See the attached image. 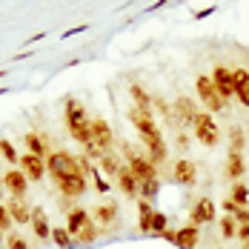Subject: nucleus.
<instances>
[{
  "mask_svg": "<svg viewBox=\"0 0 249 249\" xmlns=\"http://www.w3.org/2000/svg\"><path fill=\"white\" fill-rule=\"evenodd\" d=\"M195 92H198V100L203 103V112H209V115H221V112L229 109V103L218 95V89H215V83H212V77L209 75H198L195 77Z\"/></svg>",
  "mask_w": 249,
  "mask_h": 249,
  "instance_id": "f257e3e1",
  "label": "nucleus"
},
{
  "mask_svg": "<svg viewBox=\"0 0 249 249\" xmlns=\"http://www.w3.org/2000/svg\"><path fill=\"white\" fill-rule=\"evenodd\" d=\"M192 135H195V141L203 143L206 149H215V146L221 143V126H218V121H215L209 112H203V109H200L198 121L192 126Z\"/></svg>",
  "mask_w": 249,
  "mask_h": 249,
  "instance_id": "f03ea898",
  "label": "nucleus"
},
{
  "mask_svg": "<svg viewBox=\"0 0 249 249\" xmlns=\"http://www.w3.org/2000/svg\"><path fill=\"white\" fill-rule=\"evenodd\" d=\"M121 152H124L126 166L132 169V175H135V180H138V183H143V180H155V178H158V166L152 163L149 158L138 155L129 143H121Z\"/></svg>",
  "mask_w": 249,
  "mask_h": 249,
  "instance_id": "7ed1b4c3",
  "label": "nucleus"
},
{
  "mask_svg": "<svg viewBox=\"0 0 249 249\" xmlns=\"http://www.w3.org/2000/svg\"><path fill=\"white\" fill-rule=\"evenodd\" d=\"M46 172L52 178H63V175H83L77 166V155L66 149H52V155L46 158Z\"/></svg>",
  "mask_w": 249,
  "mask_h": 249,
  "instance_id": "20e7f679",
  "label": "nucleus"
},
{
  "mask_svg": "<svg viewBox=\"0 0 249 249\" xmlns=\"http://www.w3.org/2000/svg\"><path fill=\"white\" fill-rule=\"evenodd\" d=\"M126 118H129V124L135 126V132L141 135V141L160 135V126H158V121H155L152 112H143V109H138V106H129V109H126Z\"/></svg>",
  "mask_w": 249,
  "mask_h": 249,
  "instance_id": "39448f33",
  "label": "nucleus"
},
{
  "mask_svg": "<svg viewBox=\"0 0 249 249\" xmlns=\"http://www.w3.org/2000/svg\"><path fill=\"white\" fill-rule=\"evenodd\" d=\"M218 221V203L209 198V195H203L192 203V209H189V224L192 226H206V224H215Z\"/></svg>",
  "mask_w": 249,
  "mask_h": 249,
  "instance_id": "423d86ee",
  "label": "nucleus"
},
{
  "mask_svg": "<svg viewBox=\"0 0 249 249\" xmlns=\"http://www.w3.org/2000/svg\"><path fill=\"white\" fill-rule=\"evenodd\" d=\"M175 118H178V124H180V129L183 126H195V121H198V115H200V106H198V100H192V98H186V95H178L175 98Z\"/></svg>",
  "mask_w": 249,
  "mask_h": 249,
  "instance_id": "0eeeda50",
  "label": "nucleus"
},
{
  "mask_svg": "<svg viewBox=\"0 0 249 249\" xmlns=\"http://www.w3.org/2000/svg\"><path fill=\"white\" fill-rule=\"evenodd\" d=\"M212 83H215V89H218V95L229 103V100L235 98V72L229 69V66H224V63H218L215 69H212Z\"/></svg>",
  "mask_w": 249,
  "mask_h": 249,
  "instance_id": "6e6552de",
  "label": "nucleus"
},
{
  "mask_svg": "<svg viewBox=\"0 0 249 249\" xmlns=\"http://www.w3.org/2000/svg\"><path fill=\"white\" fill-rule=\"evenodd\" d=\"M3 186H6V192H9L12 198L23 200V195L29 192V178L23 175V169H20V166L6 169V172H3Z\"/></svg>",
  "mask_w": 249,
  "mask_h": 249,
  "instance_id": "1a4fd4ad",
  "label": "nucleus"
},
{
  "mask_svg": "<svg viewBox=\"0 0 249 249\" xmlns=\"http://www.w3.org/2000/svg\"><path fill=\"white\" fill-rule=\"evenodd\" d=\"M54 183H57V192L63 198L86 195V175H63V178H54Z\"/></svg>",
  "mask_w": 249,
  "mask_h": 249,
  "instance_id": "9d476101",
  "label": "nucleus"
},
{
  "mask_svg": "<svg viewBox=\"0 0 249 249\" xmlns=\"http://www.w3.org/2000/svg\"><path fill=\"white\" fill-rule=\"evenodd\" d=\"M92 135H95V143L103 155H112V146H115V132L112 126L106 124L103 118H92Z\"/></svg>",
  "mask_w": 249,
  "mask_h": 249,
  "instance_id": "9b49d317",
  "label": "nucleus"
},
{
  "mask_svg": "<svg viewBox=\"0 0 249 249\" xmlns=\"http://www.w3.org/2000/svg\"><path fill=\"white\" fill-rule=\"evenodd\" d=\"M86 121H89V115H86L83 103L77 98H66V106H63V124H66V129L72 132L80 124H86Z\"/></svg>",
  "mask_w": 249,
  "mask_h": 249,
  "instance_id": "f8f14e48",
  "label": "nucleus"
},
{
  "mask_svg": "<svg viewBox=\"0 0 249 249\" xmlns=\"http://www.w3.org/2000/svg\"><path fill=\"white\" fill-rule=\"evenodd\" d=\"M172 180L175 183H180V186H195V183H198V166H195L192 160H186V158L175 160Z\"/></svg>",
  "mask_w": 249,
  "mask_h": 249,
  "instance_id": "ddd939ff",
  "label": "nucleus"
},
{
  "mask_svg": "<svg viewBox=\"0 0 249 249\" xmlns=\"http://www.w3.org/2000/svg\"><path fill=\"white\" fill-rule=\"evenodd\" d=\"M32 232H35V238L40 241V244H46L52 241V224H49V215H46V209L43 206H35L32 209Z\"/></svg>",
  "mask_w": 249,
  "mask_h": 249,
  "instance_id": "4468645a",
  "label": "nucleus"
},
{
  "mask_svg": "<svg viewBox=\"0 0 249 249\" xmlns=\"http://www.w3.org/2000/svg\"><path fill=\"white\" fill-rule=\"evenodd\" d=\"M118 218H121V206H118L115 200L98 203V206L92 209V221L98 226H112V224H118Z\"/></svg>",
  "mask_w": 249,
  "mask_h": 249,
  "instance_id": "2eb2a0df",
  "label": "nucleus"
},
{
  "mask_svg": "<svg viewBox=\"0 0 249 249\" xmlns=\"http://www.w3.org/2000/svg\"><path fill=\"white\" fill-rule=\"evenodd\" d=\"M247 175V160H244V152H226L224 160V178L226 180H241Z\"/></svg>",
  "mask_w": 249,
  "mask_h": 249,
  "instance_id": "dca6fc26",
  "label": "nucleus"
},
{
  "mask_svg": "<svg viewBox=\"0 0 249 249\" xmlns=\"http://www.w3.org/2000/svg\"><path fill=\"white\" fill-rule=\"evenodd\" d=\"M20 169H23V175L29 178V180H43V175H49L46 172V160L43 158H37V155H20Z\"/></svg>",
  "mask_w": 249,
  "mask_h": 249,
  "instance_id": "f3484780",
  "label": "nucleus"
},
{
  "mask_svg": "<svg viewBox=\"0 0 249 249\" xmlns=\"http://www.w3.org/2000/svg\"><path fill=\"white\" fill-rule=\"evenodd\" d=\"M23 146H26V152L29 155H37V158H49L52 155V149H49V138L46 135H40V132H26V138H23Z\"/></svg>",
  "mask_w": 249,
  "mask_h": 249,
  "instance_id": "a211bd4d",
  "label": "nucleus"
},
{
  "mask_svg": "<svg viewBox=\"0 0 249 249\" xmlns=\"http://www.w3.org/2000/svg\"><path fill=\"white\" fill-rule=\"evenodd\" d=\"M115 180H118V189L124 192V198H129V200H138V198H141V183L135 180V175H132V169H129L126 163L121 166V172H118V178H115Z\"/></svg>",
  "mask_w": 249,
  "mask_h": 249,
  "instance_id": "6ab92c4d",
  "label": "nucleus"
},
{
  "mask_svg": "<svg viewBox=\"0 0 249 249\" xmlns=\"http://www.w3.org/2000/svg\"><path fill=\"white\" fill-rule=\"evenodd\" d=\"M198 244H200V226L186 224L178 229V235H175V247L178 249H198Z\"/></svg>",
  "mask_w": 249,
  "mask_h": 249,
  "instance_id": "aec40b11",
  "label": "nucleus"
},
{
  "mask_svg": "<svg viewBox=\"0 0 249 249\" xmlns=\"http://www.w3.org/2000/svg\"><path fill=\"white\" fill-rule=\"evenodd\" d=\"M143 146H146V152H149V160L155 163V166L166 163V158H169V146H166L163 135H158V138H146V141H143Z\"/></svg>",
  "mask_w": 249,
  "mask_h": 249,
  "instance_id": "412c9836",
  "label": "nucleus"
},
{
  "mask_svg": "<svg viewBox=\"0 0 249 249\" xmlns=\"http://www.w3.org/2000/svg\"><path fill=\"white\" fill-rule=\"evenodd\" d=\"M92 221V215H89V209H83V206H72L69 212H66V232L75 238L77 232L83 229V226Z\"/></svg>",
  "mask_w": 249,
  "mask_h": 249,
  "instance_id": "4be33fe9",
  "label": "nucleus"
},
{
  "mask_svg": "<svg viewBox=\"0 0 249 249\" xmlns=\"http://www.w3.org/2000/svg\"><path fill=\"white\" fill-rule=\"evenodd\" d=\"M129 98H132V106H138V109H143V112H155V98H152L143 86L132 83V86H129Z\"/></svg>",
  "mask_w": 249,
  "mask_h": 249,
  "instance_id": "5701e85b",
  "label": "nucleus"
},
{
  "mask_svg": "<svg viewBox=\"0 0 249 249\" xmlns=\"http://www.w3.org/2000/svg\"><path fill=\"white\" fill-rule=\"evenodd\" d=\"M235 72V98L241 100V106L249 109V69H232Z\"/></svg>",
  "mask_w": 249,
  "mask_h": 249,
  "instance_id": "b1692460",
  "label": "nucleus"
},
{
  "mask_svg": "<svg viewBox=\"0 0 249 249\" xmlns=\"http://www.w3.org/2000/svg\"><path fill=\"white\" fill-rule=\"evenodd\" d=\"M152 215H155V206L149 200L138 198V229H141V235H152Z\"/></svg>",
  "mask_w": 249,
  "mask_h": 249,
  "instance_id": "393cba45",
  "label": "nucleus"
},
{
  "mask_svg": "<svg viewBox=\"0 0 249 249\" xmlns=\"http://www.w3.org/2000/svg\"><path fill=\"white\" fill-rule=\"evenodd\" d=\"M6 209H9V215H12L15 224H29V221H32V209L26 206V200L12 198L9 203H6Z\"/></svg>",
  "mask_w": 249,
  "mask_h": 249,
  "instance_id": "a878e982",
  "label": "nucleus"
},
{
  "mask_svg": "<svg viewBox=\"0 0 249 249\" xmlns=\"http://www.w3.org/2000/svg\"><path fill=\"white\" fill-rule=\"evenodd\" d=\"M98 238H100L98 224H95V221H89V224H86V226H83V229L75 235V244H80V247H92Z\"/></svg>",
  "mask_w": 249,
  "mask_h": 249,
  "instance_id": "bb28decb",
  "label": "nucleus"
},
{
  "mask_svg": "<svg viewBox=\"0 0 249 249\" xmlns=\"http://www.w3.org/2000/svg\"><path fill=\"white\" fill-rule=\"evenodd\" d=\"M247 146V132L241 124H232L229 126V152H244Z\"/></svg>",
  "mask_w": 249,
  "mask_h": 249,
  "instance_id": "cd10ccee",
  "label": "nucleus"
},
{
  "mask_svg": "<svg viewBox=\"0 0 249 249\" xmlns=\"http://www.w3.org/2000/svg\"><path fill=\"white\" fill-rule=\"evenodd\" d=\"M229 200L247 209V206H249V183H244V180H235V183H232V189H229Z\"/></svg>",
  "mask_w": 249,
  "mask_h": 249,
  "instance_id": "c85d7f7f",
  "label": "nucleus"
},
{
  "mask_svg": "<svg viewBox=\"0 0 249 249\" xmlns=\"http://www.w3.org/2000/svg\"><path fill=\"white\" fill-rule=\"evenodd\" d=\"M218 229H221V241L238 238V221H235L232 215H221V218H218Z\"/></svg>",
  "mask_w": 249,
  "mask_h": 249,
  "instance_id": "c756f323",
  "label": "nucleus"
},
{
  "mask_svg": "<svg viewBox=\"0 0 249 249\" xmlns=\"http://www.w3.org/2000/svg\"><path fill=\"white\" fill-rule=\"evenodd\" d=\"M52 244L57 249H72L75 247V238L66 232V226H52Z\"/></svg>",
  "mask_w": 249,
  "mask_h": 249,
  "instance_id": "7c9ffc66",
  "label": "nucleus"
},
{
  "mask_svg": "<svg viewBox=\"0 0 249 249\" xmlns=\"http://www.w3.org/2000/svg\"><path fill=\"white\" fill-rule=\"evenodd\" d=\"M0 155H3V160H6L9 166H20V155H18L15 143H12L9 138H0Z\"/></svg>",
  "mask_w": 249,
  "mask_h": 249,
  "instance_id": "2f4dec72",
  "label": "nucleus"
},
{
  "mask_svg": "<svg viewBox=\"0 0 249 249\" xmlns=\"http://www.w3.org/2000/svg\"><path fill=\"white\" fill-rule=\"evenodd\" d=\"M121 166H124V163H121L115 155H103V158H100V172H106L109 178H118Z\"/></svg>",
  "mask_w": 249,
  "mask_h": 249,
  "instance_id": "473e14b6",
  "label": "nucleus"
},
{
  "mask_svg": "<svg viewBox=\"0 0 249 249\" xmlns=\"http://www.w3.org/2000/svg\"><path fill=\"white\" fill-rule=\"evenodd\" d=\"M158 195H160V178H155V180H143V183H141V198L143 200H149L152 203Z\"/></svg>",
  "mask_w": 249,
  "mask_h": 249,
  "instance_id": "72a5a7b5",
  "label": "nucleus"
},
{
  "mask_svg": "<svg viewBox=\"0 0 249 249\" xmlns=\"http://www.w3.org/2000/svg\"><path fill=\"white\" fill-rule=\"evenodd\" d=\"M169 229V215L166 212H160V209H155V215H152V235H163Z\"/></svg>",
  "mask_w": 249,
  "mask_h": 249,
  "instance_id": "f704fd0d",
  "label": "nucleus"
},
{
  "mask_svg": "<svg viewBox=\"0 0 249 249\" xmlns=\"http://www.w3.org/2000/svg\"><path fill=\"white\" fill-rule=\"evenodd\" d=\"M6 249H32V247H29V241L20 232H9L6 235Z\"/></svg>",
  "mask_w": 249,
  "mask_h": 249,
  "instance_id": "c9c22d12",
  "label": "nucleus"
},
{
  "mask_svg": "<svg viewBox=\"0 0 249 249\" xmlns=\"http://www.w3.org/2000/svg\"><path fill=\"white\" fill-rule=\"evenodd\" d=\"M92 178H95V189H98L100 195H106V192H109V189H112V186H109V183H106V178H103V175H100V169H95V172H92Z\"/></svg>",
  "mask_w": 249,
  "mask_h": 249,
  "instance_id": "e433bc0d",
  "label": "nucleus"
},
{
  "mask_svg": "<svg viewBox=\"0 0 249 249\" xmlns=\"http://www.w3.org/2000/svg\"><path fill=\"white\" fill-rule=\"evenodd\" d=\"M175 146H178L180 152L189 149V135H186L183 129H178V132H175Z\"/></svg>",
  "mask_w": 249,
  "mask_h": 249,
  "instance_id": "4c0bfd02",
  "label": "nucleus"
},
{
  "mask_svg": "<svg viewBox=\"0 0 249 249\" xmlns=\"http://www.w3.org/2000/svg\"><path fill=\"white\" fill-rule=\"evenodd\" d=\"M12 215H9V209H6V203H0V229L6 232V229H12Z\"/></svg>",
  "mask_w": 249,
  "mask_h": 249,
  "instance_id": "58836bf2",
  "label": "nucleus"
},
{
  "mask_svg": "<svg viewBox=\"0 0 249 249\" xmlns=\"http://www.w3.org/2000/svg\"><path fill=\"white\" fill-rule=\"evenodd\" d=\"M238 241L249 244V224H238Z\"/></svg>",
  "mask_w": 249,
  "mask_h": 249,
  "instance_id": "ea45409f",
  "label": "nucleus"
},
{
  "mask_svg": "<svg viewBox=\"0 0 249 249\" xmlns=\"http://www.w3.org/2000/svg\"><path fill=\"white\" fill-rule=\"evenodd\" d=\"M77 32H86V26H75V29H69V32H63V40H66V37H72V35H77Z\"/></svg>",
  "mask_w": 249,
  "mask_h": 249,
  "instance_id": "a19ab883",
  "label": "nucleus"
},
{
  "mask_svg": "<svg viewBox=\"0 0 249 249\" xmlns=\"http://www.w3.org/2000/svg\"><path fill=\"white\" fill-rule=\"evenodd\" d=\"M175 235H178V232H175V229H166V232H163V235H160V238H163V241H169V244H175Z\"/></svg>",
  "mask_w": 249,
  "mask_h": 249,
  "instance_id": "79ce46f5",
  "label": "nucleus"
},
{
  "mask_svg": "<svg viewBox=\"0 0 249 249\" xmlns=\"http://www.w3.org/2000/svg\"><path fill=\"white\" fill-rule=\"evenodd\" d=\"M212 12H215V9H203V12H195V18L200 20V18H206V15H212Z\"/></svg>",
  "mask_w": 249,
  "mask_h": 249,
  "instance_id": "37998d69",
  "label": "nucleus"
},
{
  "mask_svg": "<svg viewBox=\"0 0 249 249\" xmlns=\"http://www.w3.org/2000/svg\"><path fill=\"white\" fill-rule=\"evenodd\" d=\"M0 244H6V232L3 229H0Z\"/></svg>",
  "mask_w": 249,
  "mask_h": 249,
  "instance_id": "c03bdc74",
  "label": "nucleus"
},
{
  "mask_svg": "<svg viewBox=\"0 0 249 249\" xmlns=\"http://www.w3.org/2000/svg\"><path fill=\"white\" fill-rule=\"evenodd\" d=\"M3 189H6V186H3V175H0V192H3Z\"/></svg>",
  "mask_w": 249,
  "mask_h": 249,
  "instance_id": "a18cd8bd",
  "label": "nucleus"
},
{
  "mask_svg": "<svg viewBox=\"0 0 249 249\" xmlns=\"http://www.w3.org/2000/svg\"><path fill=\"white\" fill-rule=\"evenodd\" d=\"M0 77H6V69H0Z\"/></svg>",
  "mask_w": 249,
  "mask_h": 249,
  "instance_id": "49530a36",
  "label": "nucleus"
},
{
  "mask_svg": "<svg viewBox=\"0 0 249 249\" xmlns=\"http://www.w3.org/2000/svg\"><path fill=\"white\" fill-rule=\"evenodd\" d=\"M241 249H249V244H241Z\"/></svg>",
  "mask_w": 249,
  "mask_h": 249,
  "instance_id": "de8ad7c7",
  "label": "nucleus"
}]
</instances>
